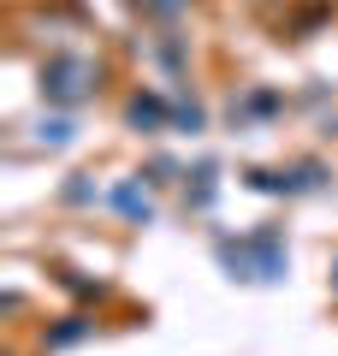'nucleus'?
<instances>
[{
  "mask_svg": "<svg viewBox=\"0 0 338 356\" xmlns=\"http://www.w3.org/2000/svg\"><path fill=\"white\" fill-rule=\"evenodd\" d=\"M332 280H338V273H332Z\"/></svg>",
  "mask_w": 338,
  "mask_h": 356,
  "instance_id": "5",
  "label": "nucleus"
},
{
  "mask_svg": "<svg viewBox=\"0 0 338 356\" xmlns=\"http://www.w3.org/2000/svg\"><path fill=\"white\" fill-rule=\"evenodd\" d=\"M131 125H161V102H131Z\"/></svg>",
  "mask_w": 338,
  "mask_h": 356,
  "instance_id": "4",
  "label": "nucleus"
},
{
  "mask_svg": "<svg viewBox=\"0 0 338 356\" xmlns=\"http://www.w3.org/2000/svg\"><path fill=\"white\" fill-rule=\"evenodd\" d=\"M83 77H89L83 60H54L48 72H42V89H48L54 102H77V95H83Z\"/></svg>",
  "mask_w": 338,
  "mask_h": 356,
  "instance_id": "2",
  "label": "nucleus"
},
{
  "mask_svg": "<svg viewBox=\"0 0 338 356\" xmlns=\"http://www.w3.org/2000/svg\"><path fill=\"white\" fill-rule=\"evenodd\" d=\"M220 261L238 267L232 280H279L285 273V250H279L273 232H261V238H243V243H220Z\"/></svg>",
  "mask_w": 338,
  "mask_h": 356,
  "instance_id": "1",
  "label": "nucleus"
},
{
  "mask_svg": "<svg viewBox=\"0 0 338 356\" xmlns=\"http://www.w3.org/2000/svg\"><path fill=\"white\" fill-rule=\"evenodd\" d=\"M113 202L125 208L131 220H149V196H137V191H131V184H119V196H113Z\"/></svg>",
  "mask_w": 338,
  "mask_h": 356,
  "instance_id": "3",
  "label": "nucleus"
}]
</instances>
